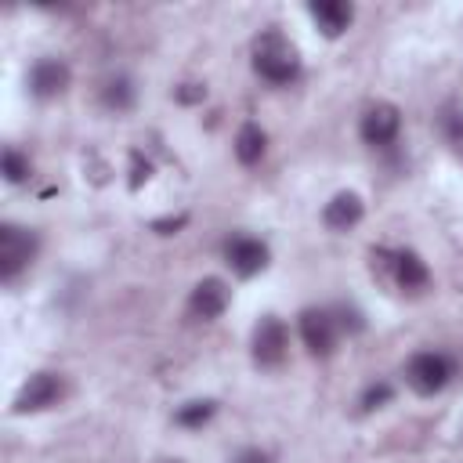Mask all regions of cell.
I'll list each match as a JSON object with an SVG mask.
<instances>
[{
    "label": "cell",
    "mask_w": 463,
    "mask_h": 463,
    "mask_svg": "<svg viewBox=\"0 0 463 463\" xmlns=\"http://www.w3.org/2000/svg\"><path fill=\"white\" fill-rule=\"evenodd\" d=\"M152 177V159H145V152H130V177H127V184H130V192H137L145 181Z\"/></svg>",
    "instance_id": "cell-19"
},
{
    "label": "cell",
    "mask_w": 463,
    "mask_h": 463,
    "mask_svg": "<svg viewBox=\"0 0 463 463\" xmlns=\"http://www.w3.org/2000/svg\"><path fill=\"white\" fill-rule=\"evenodd\" d=\"M268 260H271L268 242H260V239H253V235H235V239L224 242V264H228L239 279L260 275V271L268 268Z\"/></svg>",
    "instance_id": "cell-7"
},
{
    "label": "cell",
    "mask_w": 463,
    "mask_h": 463,
    "mask_svg": "<svg viewBox=\"0 0 463 463\" xmlns=\"http://www.w3.org/2000/svg\"><path fill=\"white\" fill-rule=\"evenodd\" d=\"M250 351H253V362L260 369H279L286 362V351H289V329H286V322L279 315H264L253 326Z\"/></svg>",
    "instance_id": "cell-3"
},
{
    "label": "cell",
    "mask_w": 463,
    "mask_h": 463,
    "mask_svg": "<svg viewBox=\"0 0 463 463\" xmlns=\"http://www.w3.org/2000/svg\"><path fill=\"white\" fill-rule=\"evenodd\" d=\"M307 14L315 18V25L322 29V36H329V40H336L354 22V7L344 4V0H311L307 4Z\"/></svg>",
    "instance_id": "cell-12"
},
{
    "label": "cell",
    "mask_w": 463,
    "mask_h": 463,
    "mask_svg": "<svg viewBox=\"0 0 463 463\" xmlns=\"http://www.w3.org/2000/svg\"><path fill=\"white\" fill-rule=\"evenodd\" d=\"M228 300H232L228 282H224V279H217V275H210V279H199V282L192 286V293H188V311H192V318L213 322V318H221V315H224Z\"/></svg>",
    "instance_id": "cell-10"
},
{
    "label": "cell",
    "mask_w": 463,
    "mask_h": 463,
    "mask_svg": "<svg viewBox=\"0 0 463 463\" xmlns=\"http://www.w3.org/2000/svg\"><path fill=\"white\" fill-rule=\"evenodd\" d=\"M398 130H402V112H398V105H391V101L369 105V109L362 112V119H358V134H362V141L373 145V148L394 145Z\"/></svg>",
    "instance_id": "cell-6"
},
{
    "label": "cell",
    "mask_w": 463,
    "mask_h": 463,
    "mask_svg": "<svg viewBox=\"0 0 463 463\" xmlns=\"http://www.w3.org/2000/svg\"><path fill=\"white\" fill-rule=\"evenodd\" d=\"M452 376H456V365H452V358L441 354V351H416V354L409 358V365H405V383H409L416 394H423V398L445 391Z\"/></svg>",
    "instance_id": "cell-2"
},
{
    "label": "cell",
    "mask_w": 463,
    "mask_h": 463,
    "mask_svg": "<svg viewBox=\"0 0 463 463\" xmlns=\"http://www.w3.org/2000/svg\"><path fill=\"white\" fill-rule=\"evenodd\" d=\"M235 463H271V456H268L264 449H242V452L235 456Z\"/></svg>",
    "instance_id": "cell-23"
},
{
    "label": "cell",
    "mask_w": 463,
    "mask_h": 463,
    "mask_svg": "<svg viewBox=\"0 0 463 463\" xmlns=\"http://www.w3.org/2000/svg\"><path fill=\"white\" fill-rule=\"evenodd\" d=\"M213 412H217V402H210V398H199V402H188V405H181V409L174 412V423H177V427H188V430H195V427L210 423V420H213Z\"/></svg>",
    "instance_id": "cell-16"
},
{
    "label": "cell",
    "mask_w": 463,
    "mask_h": 463,
    "mask_svg": "<svg viewBox=\"0 0 463 463\" xmlns=\"http://www.w3.org/2000/svg\"><path fill=\"white\" fill-rule=\"evenodd\" d=\"M391 398H394V387L380 380V383H369V387L362 391V398H358V409H362V412H373V409H383Z\"/></svg>",
    "instance_id": "cell-17"
},
{
    "label": "cell",
    "mask_w": 463,
    "mask_h": 463,
    "mask_svg": "<svg viewBox=\"0 0 463 463\" xmlns=\"http://www.w3.org/2000/svg\"><path fill=\"white\" fill-rule=\"evenodd\" d=\"M253 72L275 87L293 83L300 76V54H297L293 40H286L279 29H264L253 40Z\"/></svg>",
    "instance_id": "cell-1"
},
{
    "label": "cell",
    "mask_w": 463,
    "mask_h": 463,
    "mask_svg": "<svg viewBox=\"0 0 463 463\" xmlns=\"http://www.w3.org/2000/svg\"><path fill=\"white\" fill-rule=\"evenodd\" d=\"M65 87H69V65L65 61H58V58L33 61V69H29V90H33V98L47 101V98H58Z\"/></svg>",
    "instance_id": "cell-11"
},
{
    "label": "cell",
    "mask_w": 463,
    "mask_h": 463,
    "mask_svg": "<svg viewBox=\"0 0 463 463\" xmlns=\"http://www.w3.org/2000/svg\"><path fill=\"white\" fill-rule=\"evenodd\" d=\"M4 177L11 184H22L29 177V159L18 152V148H4Z\"/></svg>",
    "instance_id": "cell-18"
},
{
    "label": "cell",
    "mask_w": 463,
    "mask_h": 463,
    "mask_svg": "<svg viewBox=\"0 0 463 463\" xmlns=\"http://www.w3.org/2000/svg\"><path fill=\"white\" fill-rule=\"evenodd\" d=\"M159 463H184V459H177V456H174V459H159Z\"/></svg>",
    "instance_id": "cell-24"
},
{
    "label": "cell",
    "mask_w": 463,
    "mask_h": 463,
    "mask_svg": "<svg viewBox=\"0 0 463 463\" xmlns=\"http://www.w3.org/2000/svg\"><path fill=\"white\" fill-rule=\"evenodd\" d=\"M36 246H40L36 232L18 228V224H0V279L11 282L33 260Z\"/></svg>",
    "instance_id": "cell-5"
},
{
    "label": "cell",
    "mask_w": 463,
    "mask_h": 463,
    "mask_svg": "<svg viewBox=\"0 0 463 463\" xmlns=\"http://www.w3.org/2000/svg\"><path fill=\"white\" fill-rule=\"evenodd\" d=\"M61 394H65V383H61L58 373H33V376L18 387V394H14V402H11V412H14V416L43 412V409L58 405Z\"/></svg>",
    "instance_id": "cell-4"
},
{
    "label": "cell",
    "mask_w": 463,
    "mask_h": 463,
    "mask_svg": "<svg viewBox=\"0 0 463 463\" xmlns=\"http://www.w3.org/2000/svg\"><path fill=\"white\" fill-rule=\"evenodd\" d=\"M264 152H268V134L257 123H242L239 134H235V159L242 166H253V163L264 159Z\"/></svg>",
    "instance_id": "cell-14"
},
{
    "label": "cell",
    "mask_w": 463,
    "mask_h": 463,
    "mask_svg": "<svg viewBox=\"0 0 463 463\" xmlns=\"http://www.w3.org/2000/svg\"><path fill=\"white\" fill-rule=\"evenodd\" d=\"M380 260L391 271L394 286L405 289V293H416V289H423L430 282V271H427V264H423V257L416 250H391V253L380 250Z\"/></svg>",
    "instance_id": "cell-9"
},
{
    "label": "cell",
    "mask_w": 463,
    "mask_h": 463,
    "mask_svg": "<svg viewBox=\"0 0 463 463\" xmlns=\"http://www.w3.org/2000/svg\"><path fill=\"white\" fill-rule=\"evenodd\" d=\"M184 224H188L184 213H177V217H159V221H152V232H156V235H177Z\"/></svg>",
    "instance_id": "cell-21"
},
{
    "label": "cell",
    "mask_w": 463,
    "mask_h": 463,
    "mask_svg": "<svg viewBox=\"0 0 463 463\" xmlns=\"http://www.w3.org/2000/svg\"><path fill=\"white\" fill-rule=\"evenodd\" d=\"M174 98L181 105H199V101H206V87L203 83H181V87H174Z\"/></svg>",
    "instance_id": "cell-20"
},
{
    "label": "cell",
    "mask_w": 463,
    "mask_h": 463,
    "mask_svg": "<svg viewBox=\"0 0 463 463\" xmlns=\"http://www.w3.org/2000/svg\"><path fill=\"white\" fill-rule=\"evenodd\" d=\"M362 213H365V203H362L358 192H336V195L326 203L322 221H326V228H333V232H347V228H354V224L362 221Z\"/></svg>",
    "instance_id": "cell-13"
},
{
    "label": "cell",
    "mask_w": 463,
    "mask_h": 463,
    "mask_svg": "<svg viewBox=\"0 0 463 463\" xmlns=\"http://www.w3.org/2000/svg\"><path fill=\"white\" fill-rule=\"evenodd\" d=\"M441 123H445V134H449L452 141H463V112H459V109H452L449 116H441Z\"/></svg>",
    "instance_id": "cell-22"
},
{
    "label": "cell",
    "mask_w": 463,
    "mask_h": 463,
    "mask_svg": "<svg viewBox=\"0 0 463 463\" xmlns=\"http://www.w3.org/2000/svg\"><path fill=\"white\" fill-rule=\"evenodd\" d=\"M101 105L112 109V112H127L134 105V83L127 76H116L101 87Z\"/></svg>",
    "instance_id": "cell-15"
},
{
    "label": "cell",
    "mask_w": 463,
    "mask_h": 463,
    "mask_svg": "<svg viewBox=\"0 0 463 463\" xmlns=\"http://www.w3.org/2000/svg\"><path fill=\"white\" fill-rule=\"evenodd\" d=\"M297 329H300V340L307 347V354L315 358H329L333 347H336V322L329 311L322 307H304L300 318H297Z\"/></svg>",
    "instance_id": "cell-8"
}]
</instances>
